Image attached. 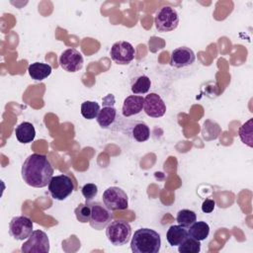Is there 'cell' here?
Returning <instances> with one entry per match:
<instances>
[{
	"label": "cell",
	"instance_id": "e0dca14e",
	"mask_svg": "<svg viewBox=\"0 0 253 253\" xmlns=\"http://www.w3.org/2000/svg\"><path fill=\"white\" fill-rule=\"evenodd\" d=\"M188 237V230L181 225H171L166 233V239L171 246H179Z\"/></svg>",
	"mask_w": 253,
	"mask_h": 253
},
{
	"label": "cell",
	"instance_id": "6da1fadb",
	"mask_svg": "<svg viewBox=\"0 0 253 253\" xmlns=\"http://www.w3.org/2000/svg\"><path fill=\"white\" fill-rule=\"evenodd\" d=\"M21 174L27 185L34 188H43L48 186L53 177V167L45 155L33 153L24 161Z\"/></svg>",
	"mask_w": 253,
	"mask_h": 253
},
{
	"label": "cell",
	"instance_id": "7c38bea8",
	"mask_svg": "<svg viewBox=\"0 0 253 253\" xmlns=\"http://www.w3.org/2000/svg\"><path fill=\"white\" fill-rule=\"evenodd\" d=\"M84 59L77 49L67 48L59 56V65L67 72H76L83 67Z\"/></svg>",
	"mask_w": 253,
	"mask_h": 253
},
{
	"label": "cell",
	"instance_id": "44dd1931",
	"mask_svg": "<svg viewBox=\"0 0 253 253\" xmlns=\"http://www.w3.org/2000/svg\"><path fill=\"white\" fill-rule=\"evenodd\" d=\"M238 134L240 140L244 144L249 147L253 146V119H249L239 127Z\"/></svg>",
	"mask_w": 253,
	"mask_h": 253
},
{
	"label": "cell",
	"instance_id": "9c48e42d",
	"mask_svg": "<svg viewBox=\"0 0 253 253\" xmlns=\"http://www.w3.org/2000/svg\"><path fill=\"white\" fill-rule=\"evenodd\" d=\"M33 226V221L28 216H14L9 222V234L16 240H24L34 231Z\"/></svg>",
	"mask_w": 253,
	"mask_h": 253
},
{
	"label": "cell",
	"instance_id": "277c9868",
	"mask_svg": "<svg viewBox=\"0 0 253 253\" xmlns=\"http://www.w3.org/2000/svg\"><path fill=\"white\" fill-rule=\"evenodd\" d=\"M74 190V183L72 179L66 174L53 176L48 183V192L54 200L63 201L72 194Z\"/></svg>",
	"mask_w": 253,
	"mask_h": 253
},
{
	"label": "cell",
	"instance_id": "d6986e66",
	"mask_svg": "<svg viewBox=\"0 0 253 253\" xmlns=\"http://www.w3.org/2000/svg\"><path fill=\"white\" fill-rule=\"evenodd\" d=\"M210 234V226L206 221H195L188 229V236L202 241L205 240Z\"/></svg>",
	"mask_w": 253,
	"mask_h": 253
},
{
	"label": "cell",
	"instance_id": "ac0fdd59",
	"mask_svg": "<svg viewBox=\"0 0 253 253\" xmlns=\"http://www.w3.org/2000/svg\"><path fill=\"white\" fill-rule=\"evenodd\" d=\"M51 66L43 62H34L28 67L29 75L36 81H42L48 77L51 73Z\"/></svg>",
	"mask_w": 253,
	"mask_h": 253
},
{
	"label": "cell",
	"instance_id": "603a6c76",
	"mask_svg": "<svg viewBox=\"0 0 253 253\" xmlns=\"http://www.w3.org/2000/svg\"><path fill=\"white\" fill-rule=\"evenodd\" d=\"M131 134L134 140L138 142H144L150 136V129L145 123L139 122V123H136L132 127Z\"/></svg>",
	"mask_w": 253,
	"mask_h": 253
},
{
	"label": "cell",
	"instance_id": "4316f807",
	"mask_svg": "<svg viewBox=\"0 0 253 253\" xmlns=\"http://www.w3.org/2000/svg\"><path fill=\"white\" fill-rule=\"evenodd\" d=\"M81 192H82V195L85 198L86 202H90L97 196L98 187H97V185H95L93 183H87L82 187Z\"/></svg>",
	"mask_w": 253,
	"mask_h": 253
},
{
	"label": "cell",
	"instance_id": "cb8c5ba5",
	"mask_svg": "<svg viewBox=\"0 0 253 253\" xmlns=\"http://www.w3.org/2000/svg\"><path fill=\"white\" fill-rule=\"evenodd\" d=\"M176 220L179 225L188 228L197 220V215H196L195 211L188 210V209H183L178 211Z\"/></svg>",
	"mask_w": 253,
	"mask_h": 253
},
{
	"label": "cell",
	"instance_id": "ba28073f",
	"mask_svg": "<svg viewBox=\"0 0 253 253\" xmlns=\"http://www.w3.org/2000/svg\"><path fill=\"white\" fill-rule=\"evenodd\" d=\"M24 253H47L49 251V239L42 230H34L27 241L21 247Z\"/></svg>",
	"mask_w": 253,
	"mask_h": 253
},
{
	"label": "cell",
	"instance_id": "ffe728a7",
	"mask_svg": "<svg viewBox=\"0 0 253 253\" xmlns=\"http://www.w3.org/2000/svg\"><path fill=\"white\" fill-rule=\"evenodd\" d=\"M151 87V80L146 75H140L136 77L130 85V90L133 94H146Z\"/></svg>",
	"mask_w": 253,
	"mask_h": 253
},
{
	"label": "cell",
	"instance_id": "7a4b0ae2",
	"mask_svg": "<svg viewBox=\"0 0 253 253\" xmlns=\"http://www.w3.org/2000/svg\"><path fill=\"white\" fill-rule=\"evenodd\" d=\"M160 246V234L150 228L137 229L130 241V248L133 253H158Z\"/></svg>",
	"mask_w": 253,
	"mask_h": 253
},
{
	"label": "cell",
	"instance_id": "4fadbf2b",
	"mask_svg": "<svg viewBox=\"0 0 253 253\" xmlns=\"http://www.w3.org/2000/svg\"><path fill=\"white\" fill-rule=\"evenodd\" d=\"M143 110L151 118H161L166 113V105L158 94L149 93L144 98Z\"/></svg>",
	"mask_w": 253,
	"mask_h": 253
},
{
	"label": "cell",
	"instance_id": "484cf974",
	"mask_svg": "<svg viewBox=\"0 0 253 253\" xmlns=\"http://www.w3.org/2000/svg\"><path fill=\"white\" fill-rule=\"evenodd\" d=\"M74 213L79 222H82V223L89 222L91 217V207L89 203L86 202L85 204H80L74 210Z\"/></svg>",
	"mask_w": 253,
	"mask_h": 253
},
{
	"label": "cell",
	"instance_id": "8fae6325",
	"mask_svg": "<svg viewBox=\"0 0 253 253\" xmlns=\"http://www.w3.org/2000/svg\"><path fill=\"white\" fill-rule=\"evenodd\" d=\"M115 99L112 94L103 99V108L100 110L96 120L102 128H109L117 120V110L115 108Z\"/></svg>",
	"mask_w": 253,
	"mask_h": 253
},
{
	"label": "cell",
	"instance_id": "30bf717a",
	"mask_svg": "<svg viewBox=\"0 0 253 253\" xmlns=\"http://www.w3.org/2000/svg\"><path fill=\"white\" fill-rule=\"evenodd\" d=\"M110 54L113 61H115L117 64L126 65L133 60L135 50L132 44L128 42L119 41L112 45Z\"/></svg>",
	"mask_w": 253,
	"mask_h": 253
},
{
	"label": "cell",
	"instance_id": "8992f818",
	"mask_svg": "<svg viewBox=\"0 0 253 253\" xmlns=\"http://www.w3.org/2000/svg\"><path fill=\"white\" fill-rule=\"evenodd\" d=\"M103 203L110 211H124L128 208L126 193L116 186L109 187L103 193Z\"/></svg>",
	"mask_w": 253,
	"mask_h": 253
},
{
	"label": "cell",
	"instance_id": "2e32d148",
	"mask_svg": "<svg viewBox=\"0 0 253 253\" xmlns=\"http://www.w3.org/2000/svg\"><path fill=\"white\" fill-rule=\"evenodd\" d=\"M16 138L21 143H30L35 139L36 129L33 124L23 122L15 128Z\"/></svg>",
	"mask_w": 253,
	"mask_h": 253
},
{
	"label": "cell",
	"instance_id": "7402d4cb",
	"mask_svg": "<svg viewBox=\"0 0 253 253\" xmlns=\"http://www.w3.org/2000/svg\"><path fill=\"white\" fill-rule=\"evenodd\" d=\"M100 110V105L94 101H85L81 104V115L87 120L96 119Z\"/></svg>",
	"mask_w": 253,
	"mask_h": 253
},
{
	"label": "cell",
	"instance_id": "5b68a950",
	"mask_svg": "<svg viewBox=\"0 0 253 253\" xmlns=\"http://www.w3.org/2000/svg\"><path fill=\"white\" fill-rule=\"evenodd\" d=\"M154 24L158 32H171L178 27L179 15L174 8L163 6L156 12Z\"/></svg>",
	"mask_w": 253,
	"mask_h": 253
},
{
	"label": "cell",
	"instance_id": "3957f363",
	"mask_svg": "<svg viewBox=\"0 0 253 253\" xmlns=\"http://www.w3.org/2000/svg\"><path fill=\"white\" fill-rule=\"evenodd\" d=\"M108 240L115 246L126 244L131 236V227L127 221L115 220L111 221L106 229Z\"/></svg>",
	"mask_w": 253,
	"mask_h": 253
},
{
	"label": "cell",
	"instance_id": "d4e9b609",
	"mask_svg": "<svg viewBox=\"0 0 253 253\" xmlns=\"http://www.w3.org/2000/svg\"><path fill=\"white\" fill-rule=\"evenodd\" d=\"M201 241L188 236L178 247L180 253H198L201 251Z\"/></svg>",
	"mask_w": 253,
	"mask_h": 253
},
{
	"label": "cell",
	"instance_id": "83f0119b",
	"mask_svg": "<svg viewBox=\"0 0 253 253\" xmlns=\"http://www.w3.org/2000/svg\"><path fill=\"white\" fill-rule=\"evenodd\" d=\"M215 207V202L211 199H206L204 202H203V205H202V211L203 212L205 213H210L213 211Z\"/></svg>",
	"mask_w": 253,
	"mask_h": 253
},
{
	"label": "cell",
	"instance_id": "5bb4252c",
	"mask_svg": "<svg viewBox=\"0 0 253 253\" xmlns=\"http://www.w3.org/2000/svg\"><path fill=\"white\" fill-rule=\"evenodd\" d=\"M196 59L193 49L187 46H180L172 50L170 64L176 68H183L194 63Z\"/></svg>",
	"mask_w": 253,
	"mask_h": 253
},
{
	"label": "cell",
	"instance_id": "9a60e30c",
	"mask_svg": "<svg viewBox=\"0 0 253 253\" xmlns=\"http://www.w3.org/2000/svg\"><path fill=\"white\" fill-rule=\"evenodd\" d=\"M144 98L139 95H130L124 100L122 113L126 118L139 114L143 109Z\"/></svg>",
	"mask_w": 253,
	"mask_h": 253
},
{
	"label": "cell",
	"instance_id": "52a82bcc",
	"mask_svg": "<svg viewBox=\"0 0 253 253\" xmlns=\"http://www.w3.org/2000/svg\"><path fill=\"white\" fill-rule=\"evenodd\" d=\"M91 207V217L89 224L96 230H102L108 226L113 219L112 211L100 202H87Z\"/></svg>",
	"mask_w": 253,
	"mask_h": 253
}]
</instances>
